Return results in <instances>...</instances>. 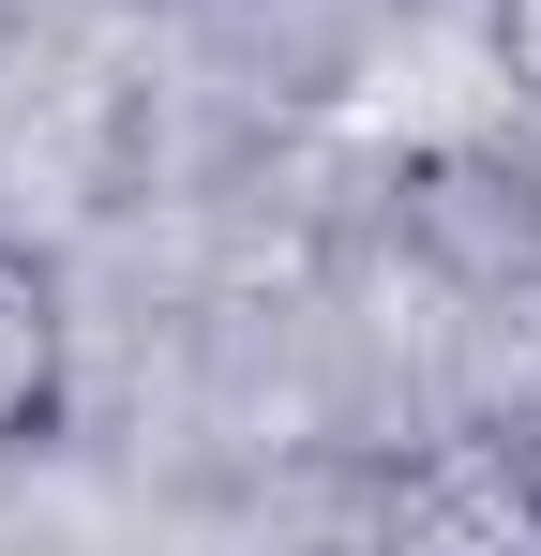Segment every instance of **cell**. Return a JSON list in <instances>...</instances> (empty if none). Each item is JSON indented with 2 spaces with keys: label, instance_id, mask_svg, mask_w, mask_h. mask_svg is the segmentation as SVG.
<instances>
[{
  "label": "cell",
  "instance_id": "6da1fadb",
  "mask_svg": "<svg viewBox=\"0 0 541 556\" xmlns=\"http://www.w3.org/2000/svg\"><path fill=\"white\" fill-rule=\"evenodd\" d=\"M391 542H481V556H541V466L512 452V437H466V452L406 466L391 481Z\"/></svg>",
  "mask_w": 541,
  "mask_h": 556
},
{
  "label": "cell",
  "instance_id": "7a4b0ae2",
  "mask_svg": "<svg viewBox=\"0 0 541 556\" xmlns=\"http://www.w3.org/2000/svg\"><path fill=\"white\" fill-rule=\"evenodd\" d=\"M76 406V331H61V271L30 241H0V452H46Z\"/></svg>",
  "mask_w": 541,
  "mask_h": 556
}]
</instances>
